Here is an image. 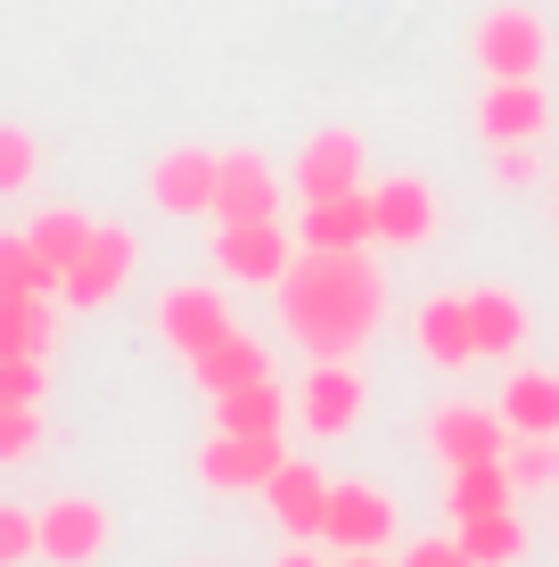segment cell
<instances>
[{
    "label": "cell",
    "mask_w": 559,
    "mask_h": 567,
    "mask_svg": "<svg viewBox=\"0 0 559 567\" xmlns=\"http://www.w3.org/2000/svg\"><path fill=\"white\" fill-rule=\"evenodd\" d=\"M379 312H387V280L362 247H345V256L297 247V264L280 271V321L313 362H354V346L379 329Z\"/></svg>",
    "instance_id": "cell-1"
},
{
    "label": "cell",
    "mask_w": 559,
    "mask_h": 567,
    "mask_svg": "<svg viewBox=\"0 0 559 567\" xmlns=\"http://www.w3.org/2000/svg\"><path fill=\"white\" fill-rule=\"evenodd\" d=\"M132 264H141V247H132V230H115V223H100L91 230V247L66 264V280H58V297L66 305H115L124 297V280H132Z\"/></svg>",
    "instance_id": "cell-2"
},
{
    "label": "cell",
    "mask_w": 559,
    "mask_h": 567,
    "mask_svg": "<svg viewBox=\"0 0 559 567\" xmlns=\"http://www.w3.org/2000/svg\"><path fill=\"white\" fill-rule=\"evenodd\" d=\"M544 58H551V33H544L535 9H494L486 25H477V66H486L494 83H527Z\"/></svg>",
    "instance_id": "cell-3"
},
{
    "label": "cell",
    "mask_w": 559,
    "mask_h": 567,
    "mask_svg": "<svg viewBox=\"0 0 559 567\" xmlns=\"http://www.w3.org/2000/svg\"><path fill=\"white\" fill-rule=\"evenodd\" d=\"M280 436H230V427H215V444L198 453V477L215 485V494H263L280 468Z\"/></svg>",
    "instance_id": "cell-4"
},
{
    "label": "cell",
    "mask_w": 559,
    "mask_h": 567,
    "mask_svg": "<svg viewBox=\"0 0 559 567\" xmlns=\"http://www.w3.org/2000/svg\"><path fill=\"white\" fill-rule=\"evenodd\" d=\"M33 526H42V559H58V567H91L107 551V511H100V502H83V494L33 511Z\"/></svg>",
    "instance_id": "cell-5"
},
{
    "label": "cell",
    "mask_w": 559,
    "mask_h": 567,
    "mask_svg": "<svg viewBox=\"0 0 559 567\" xmlns=\"http://www.w3.org/2000/svg\"><path fill=\"white\" fill-rule=\"evenodd\" d=\"M428 444H436L453 468H460V461H503V453H510V420L486 412V403H445V412L428 420Z\"/></svg>",
    "instance_id": "cell-6"
},
{
    "label": "cell",
    "mask_w": 559,
    "mask_h": 567,
    "mask_svg": "<svg viewBox=\"0 0 559 567\" xmlns=\"http://www.w3.org/2000/svg\"><path fill=\"white\" fill-rule=\"evenodd\" d=\"M215 182H222L215 148H173V156H157V173H148V198L165 214H215Z\"/></svg>",
    "instance_id": "cell-7"
},
{
    "label": "cell",
    "mask_w": 559,
    "mask_h": 567,
    "mask_svg": "<svg viewBox=\"0 0 559 567\" xmlns=\"http://www.w3.org/2000/svg\"><path fill=\"white\" fill-rule=\"evenodd\" d=\"M544 124H551V100H544V83H486V100H477V132H486L494 148H510V141H544Z\"/></svg>",
    "instance_id": "cell-8"
},
{
    "label": "cell",
    "mask_w": 559,
    "mask_h": 567,
    "mask_svg": "<svg viewBox=\"0 0 559 567\" xmlns=\"http://www.w3.org/2000/svg\"><path fill=\"white\" fill-rule=\"evenodd\" d=\"M215 264L230 271V280H280L297 256H288V230L272 214V223H222L215 230Z\"/></svg>",
    "instance_id": "cell-9"
},
{
    "label": "cell",
    "mask_w": 559,
    "mask_h": 567,
    "mask_svg": "<svg viewBox=\"0 0 559 567\" xmlns=\"http://www.w3.org/2000/svg\"><path fill=\"white\" fill-rule=\"evenodd\" d=\"M297 420L313 427V436H345V427L362 420V379H354V362H313V379H304V395H297Z\"/></svg>",
    "instance_id": "cell-10"
},
{
    "label": "cell",
    "mask_w": 559,
    "mask_h": 567,
    "mask_svg": "<svg viewBox=\"0 0 559 567\" xmlns=\"http://www.w3.org/2000/svg\"><path fill=\"white\" fill-rule=\"evenodd\" d=\"M263 502H272V518L288 535H321V526H330V477H321L313 461H280L272 485H263Z\"/></svg>",
    "instance_id": "cell-11"
},
{
    "label": "cell",
    "mask_w": 559,
    "mask_h": 567,
    "mask_svg": "<svg viewBox=\"0 0 559 567\" xmlns=\"http://www.w3.org/2000/svg\"><path fill=\"white\" fill-rule=\"evenodd\" d=\"M330 543L345 551H379V543L395 535V502L379 494V485H330V526H321Z\"/></svg>",
    "instance_id": "cell-12"
},
{
    "label": "cell",
    "mask_w": 559,
    "mask_h": 567,
    "mask_svg": "<svg viewBox=\"0 0 559 567\" xmlns=\"http://www.w3.org/2000/svg\"><path fill=\"white\" fill-rule=\"evenodd\" d=\"M215 214L222 223H272L280 214V173L263 156H222V182H215Z\"/></svg>",
    "instance_id": "cell-13"
},
{
    "label": "cell",
    "mask_w": 559,
    "mask_h": 567,
    "mask_svg": "<svg viewBox=\"0 0 559 567\" xmlns=\"http://www.w3.org/2000/svg\"><path fill=\"white\" fill-rule=\"evenodd\" d=\"M297 189H304V206L362 189V141H354V132H313L304 156H297Z\"/></svg>",
    "instance_id": "cell-14"
},
{
    "label": "cell",
    "mask_w": 559,
    "mask_h": 567,
    "mask_svg": "<svg viewBox=\"0 0 559 567\" xmlns=\"http://www.w3.org/2000/svg\"><path fill=\"white\" fill-rule=\"evenodd\" d=\"M379 223H371V189H345V198H313L297 223V247H330V256H345V247H371Z\"/></svg>",
    "instance_id": "cell-15"
},
{
    "label": "cell",
    "mask_w": 559,
    "mask_h": 567,
    "mask_svg": "<svg viewBox=\"0 0 559 567\" xmlns=\"http://www.w3.org/2000/svg\"><path fill=\"white\" fill-rule=\"evenodd\" d=\"M157 329H165V346H182V354H206L215 338H230V312H222V297L215 288H173V297L157 305Z\"/></svg>",
    "instance_id": "cell-16"
},
{
    "label": "cell",
    "mask_w": 559,
    "mask_h": 567,
    "mask_svg": "<svg viewBox=\"0 0 559 567\" xmlns=\"http://www.w3.org/2000/svg\"><path fill=\"white\" fill-rule=\"evenodd\" d=\"M371 223H379V239H387V247L436 239V189L428 182H379L371 189Z\"/></svg>",
    "instance_id": "cell-17"
},
{
    "label": "cell",
    "mask_w": 559,
    "mask_h": 567,
    "mask_svg": "<svg viewBox=\"0 0 559 567\" xmlns=\"http://www.w3.org/2000/svg\"><path fill=\"white\" fill-rule=\"evenodd\" d=\"M420 354H428L436 370H460V362H477L469 297H428V305H420Z\"/></svg>",
    "instance_id": "cell-18"
},
{
    "label": "cell",
    "mask_w": 559,
    "mask_h": 567,
    "mask_svg": "<svg viewBox=\"0 0 559 567\" xmlns=\"http://www.w3.org/2000/svg\"><path fill=\"white\" fill-rule=\"evenodd\" d=\"M189 370H198V386H206V395H230V386L272 379V370H263V346L247 338V329H230V338H215L206 354H189Z\"/></svg>",
    "instance_id": "cell-19"
},
{
    "label": "cell",
    "mask_w": 559,
    "mask_h": 567,
    "mask_svg": "<svg viewBox=\"0 0 559 567\" xmlns=\"http://www.w3.org/2000/svg\"><path fill=\"white\" fill-rule=\"evenodd\" d=\"M215 427H230V436H280V427H288V395L272 379L230 386V395H215Z\"/></svg>",
    "instance_id": "cell-20"
},
{
    "label": "cell",
    "mask_w": 559,
    "mask_h": 567,
    "mask_svg": "<svg viewBox=\"0 0 559 567\" xmlns=\"http://www.w3.org/2000/svg\"><path fill=\"white\" fill-rule=\"evenodd\" d=\"M503 420L518 436H559V379L551 370H518L503 386Z\"/></svg>",
    "instance_id": "cell-21"
},
{
    "label": "cell",
    "mask_w": 559,
    "mask_h": 567,
    "mask_svg": "<svg viewBox=\"0 0 559 567\" xmlns=\"http://www.w3.org/2000/svg\"><path fill=\"white\" fill-rule=\"evenodd\" d=\"M469 329H477V354H518V346H527V305H518L510 288H477Z\"/></svg>",
    "instance_id": "cell-22"
},
{
    "label": "cell",
    "mask_w": 559,
    "mask_h": 567,
    "mask_svg": "<svg viewBox=\"0 0 559 567\" xmlns=\"http://www.w3.org/2000/svg\"><path fill=\"white\" fill-rule=\"evenodd\" d=\"M518 477L510 461H460L453 468V518H477V511H510Z\"/></svg>",
    "instance_id": "cell-23"
},
{
    "label": "cell",
    "mask_w": 559,
    "mask_h": 567,
    "mask_svg": "<svg viewBox=\"0 0 559 567\" xmlns=\"http://www.w3.org/2000/svg\"><path fill=\"white\" fill-rule=\"evenodd\" d=\"M460 551H469L477 567H510L518 551H527V526H518L510 511H477V518H460Z\"/></svg>",
    "instance_id": "cell-24"
},
{
    "label": "cell",
    "mask_w": 559,
    "mask_h": 567,
    "mask_svg": "<svg viewBox=\"0 0 559 567\" xmlns=\"http://www.w3.org/2000/svg\"><path fill=\"white\" fill-rule=\"evenodd\" d=\"M91 230H100L91 214H74V206H50V214H33V230H25V239L42 247V264L58 271V280H66V264L91 247Z\"/></svg>",
    "instance_id": "cell-25"
},
{
    "label": "cell",
    "mask_w": 559,
    "mask_h": 567,
    "mask_svg": "<svg viewBox=\"0 0 559 567\" xmlns=\"http://www.w3.org/2000/svg\"><path fill=\"white\" fill-rule=\"evenodd\" d=\"M0 354H50V305L0 288Z\"/></svg>",
    "instance_id": "cell-26"
},
{
    "label": "cell",
    "mask_w": 559,
    "mask_h": 567,
    "mask_svg": "<svg viewBox=\"0 0 559 567\" xmlns=\"http://www.w3.org/2000/svg\"><path fill=\"white\" fill-rule=\"evenodd\" d=\"M0 288H17V297H50L58 271L42 264V247H33V239H0Z\"/></svg>",
    "instance_id": "cell-27"
},
{
    "label": "cell",
    "mask_w": 559,
    "mask_h": 567,
    "mask_svg": "<svg viewBox=\"0 0 559 567\" xmlns=\"http://www.w3.org/2000/svg\"><path fill=\"white\" fill-rule=\"evenodd\" d=\"M33 173H42V148H33V132L0 124V198H9V189H25Z\"/></svg>",
    "instance_id": "cell-28"
},
{
    "label": "cell",
    "mask_w": 559,
    "mask_h": 567,
    "mask_svg": "<svg viewBox=\"0 0 559 567\" xmlns=\"http://www.w3.org/2000/svg\"><path fill=\"white\" fill-rule=\"evenodd\" d=\"M33 444H42V412H33V403H0V468L25 461Z\"/></svg>",
    "instance_id": "cell-29"
},
{
    "label": "cell",
    "mask_w": 559,
    "mask_h": 567,
    "mask_svg": "<svg viewBox=\"0 0 559 567\" xmlns=\"http://www.w3.org/2000/svg\"><path fill=\"white\" fill-rule=\"evenodd\" d=\"M503 461H510L518 485H551V477H559V436H527V444H518V453H503Z\"/></svg>",
    "instance_id": "cell-30"
},
{
    "label": "cell",
    "mask_w": 559,
    "mask_h": 567,
    "mask_svg": "<svg viewBox=\"0 0 559 567\" xmlns=\"http://www.w3.org/2000/svg\"><path fill=\"white\" fill-rule=\"evenodd\" d=\"M33 551H42V526H33L25 511H9V502H0V567H25Z\"/></svg>",
    "instance_id": "cell-31"
},
{
    "label": "cell",
    "mask_w": 559,
    "mask_h": 567,
    "mask_svg": "<svg viewBox=\"0 0 559 567\" xmlns=\"http://www.w3.org/2000/svg\"><path fill=\"white\" fill-rule=\"evenodd\" d=\"M0 403H42V354H0Z\"/></svg>",
    "instance_id": "cell-32"
},
{
    "label": "cell",
    "mask_w": 559,
    "mask_h": 567,
    "mask_svg": "<svg viewBox=\"0 0 559 567\" xmlns=\"http://www.w3.org/2000/svg\"><path fill=\"white\" fill-rule=\"evenodd\" d=\"M403 567H477V559L460 551V543H412V551H403Z\"/></svg>",
    "instance_id": "cell-33"
},
{
    "label": "cell",
    "mask_w": 559,
    "mask_h": 567,
    "mask_svg": "<svg viewBox=\"0 0 559 567\" xmlns=\"http://www.w3.org/2000/svg\"><path fill=\"white\" fill-rule=\"evenodd\" d=\"M503 182H518V189L535 182V141H510L503 148Z\"/></svg>",
    "instance_id": "cell-34"
},
{
    "label": "cell",
    "mask_w": 559,
    "mask_h": 567,
    "mask_svg": "<svg viewBox=\"0 0 559 567\" xmlns=\"http://www.w3.org/2000/svg\"><path fill=\"white\" fill-rule=\"evenodd\" d=\"M280 567H321V559H304V551H288V559H280Z\"/></svg>",
    "instance_id": "cell-35"
},
{
    "label": "cell",
    "mask_w": 559,
    "mask_h": 567,
    "mask_svg": "<svg viewBox=\"0 0 559 567\" xmlns=\"http://www.w3.org/2000/svg\"><path fill=\"white\" fill-rule=\"evenodd\" d=\"M345 567H379V559H371V551H354V559H345Z\"/></svg>",
    "instance_id": "cell-36"
}]
</instances>
